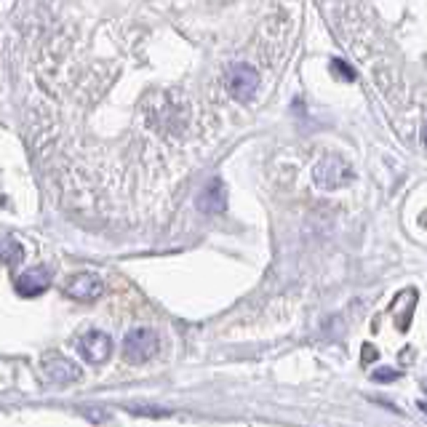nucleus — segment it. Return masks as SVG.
<instances>
[{
	"label": "nucleus",
	"instance_id": "1",
	"mask_svg": "<svg viewBox=\"0 0 427 427\" xmlns=\"http://www.w3.org/2000/svg\"><path fill=\"white\" fill-rule=\"evenodd\" d=\"M353 169L337 158V155H326L321 158L318 163H315V169H312V179H315V185L324 190H337V187H344V185H350L353 182Z\"/></svg>",
	"mask_w": 427,
	"mask_h": 427
},
{
	"label": "nucleus",
	"instance_id": "2",
	"mask_svg": "<svg viewBox=\"0 0 427 427\" xmlns=\"http://www.w3.org/2000/svg\"><path fill=\"white\" fill-rule=\"evenodd\" d=\"M158 334L153 328H131L123 340V355L128 363H147L158 353Z\"/></svg>",
	"mask_w": 427,
	"mask_h": 427
},
{
	"label": "nucleus",
	"instance_id": "3",
	"mask_svg": "<svg viewBox=\"0 0 427 427\" xmlns=\"http://www.w3.org/2000/svg\"><path fill=\"white\" fill-rule=\"evenodd\" d=\"M259 88V72L249 65H235V67L227 72V91L233 99L238 102H249Z\"/></svg>",
	"mask_w": 427,
	"mask_h": 427
},
{
	"label": "nucleus",
	"instance_id": "4",
	"mask_svg": "<svg viewBox=\"0 0 427 427\" xmlns=\"http://www.w3.org/2000/svg\"><path fill=\"white\" fill-rule=\"evenodd\" d=\"M65 294H67L69 299H78V302H94V299H99L104 294V283L99 275L78 273L65 283Z\"/></svg>",
	"mask_w": 427,
	"mask_h": 427
},
{
	"label": "nucleus",
	"instance_id": "5",
	"mask_svg": "<svg viewBox=\"0 0 427 427\" xmlns=\"http://www.w3.org/2000/svg\"><path fill=\"white\" fill-rule=\"evenodd\" d=\"M78 350L88 363H104L112 355V340L104 331H88L78 340Z\"/></svg>",
	"mask_w": 427,
	"mask_h": 427
},
{
	"label": "nucleus",
	"instance_id": "6",
	"mask_svg": "<svg viewBox=\"0 0 427 427\" xmlns=\"http://www.w3.org/2000/svg\"><path fill=\"white\" fill-rule=\"evenodd\" d=\"M43 371L56 385H69V382H78L81 379L78 363H72L69 358H62V355H51V358L43 360Z\"/></svg>",
	"mask_w": 427,
	"mask_h": 427
},
{
	"label": "nucleus",
	"instance_id": "7",
	"mask_svg": "<svg viewBox=\"0 0 427 427\" xmlns=\"http://www.w3.org/2000/svg\"><path fill=\"white\" fill-rule=\"evenodd\" d=\"M17 294L19 296H37L51 286V270L46 267H35V270H27L17 278Z\"/></svg>",
	"mask_w": 427,
	"mask_h": 427
},
{
	"label": "nucleus",
	"instance_id": "8",
	"mask_svg": "<svg viewBox=\"0 0 427 427\" xmlns=\"http://www.w3.org/2000/svg\"><path fill=\"white\" fill-rule=\"evenodd\" d=\"M224 206H227V190H224L222 179H211L201 195H198V208L203 214H222Z\"/></svg>",
	"mask_w": 427,
	"mask_h": 427
},
{
	"label": "nucleus",
	"instance_id": "9",
	"mask_svg": "<svg viewBox=\"0 0 427 427\" xmlns=\"http://www.w3.org/2000/svg\"><path fill=\"white\" fill-rule=\"evenodd\" d=\"M0 256H3L8 265H17L19 259H22V246L14 243V240H6V243H3V249H0Z\"/></svg>",
	"mask_w": 427,
	"mask_h": 427
},
{
	"label": "nucleus",
	"instance_id": "10",
	"mask_svg": "<svg viewBox=\"0 0 427 427\" xmlns=\"http://www.w3.org/2000/svg\"><path fill=\"white\" fill-rule=\"evenodd\" d=\"M331 69H334V72L340 75L342 81H355V72L347 67V65H344L342 59H334V62H331Z\"/></svg>",
	"mask_w": 427,
	"mask_h": 427
},
{
	"label": "nucleus",
	"instance_id": "11",
	"mask_svg": "<svg viewBox=\"0 0 427 427\" xmlns=\"http://www.w3.org/2000/svg\"><path fill=\"white\" fill-rule=\"evenodd\" d=\"M371 376H374L376 382H385V385H387V382H395V379L401 376V371H395V369H387V366H385V369H376Z\"/></svg>",
	"mask_w": 427,
	"mask_h": 427
},
{
	"label": "nucleus",
	"instance_id": "12",
	"mask_svg": "<svg viewBox=\"0 0 427 427\" xmlns=\"http://www.w3.org/2000/svg\"><path fill=\"white\" fill-rule=\"evenodd\" d=\"M131 414H150V417H163L169 414V409H153V406H128Z\"/></svg>",
	"mask_w": 427,
	"mask_h": 427
},
{
	"label": "nucleus",
	"instance_id": "13",
	"mask_svg": "<svg viewBox=\"0 0 427 427\" xmlns=\"http://www.w3.org/2000/svg\"><path fill=\"white\" fill-rule=\"evenodd\" d=\"M417 409H419L427 417V401H419V403H417Z\"/></svg>",
	"mask_w": 427,
	"mask_h": 427
},
{
	"label": "nucleus",
	"instance_id": "14",
	"mask_svg": "<svg viewBox=\"0 0 427 427\" xmlns=\"http://www.w3.org/2000/svg\"><path fill=\"white\" fill-rule=\"evenodd\" d=\"M422 390H425V393H427V379H425V382H422Z\"/></svg>",
	"mask_w": 427,
	"mask_h": 427
},
{
	"label": "nucleus",
	"instance_id": "15",
	"mask_svg": "<svg viewBox=\"0 0 427 427\" xmlns=\"http://www.w3.org/2000/svg\"><path fill=\"white\" fill-rule=\"evenodd\" d=\"M425 144H427V128H425Z\"/></svg>",
	"mask_w": 427,
	"mask_h": 427
}]
</instances>
